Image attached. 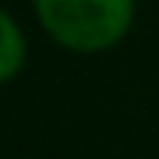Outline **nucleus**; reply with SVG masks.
I'll return each mask as SVG.
<instances>
[{
	"label": "nucleus",
	"mask_w": 159,
	"mask_h": 159,
	"mask_svg": "<svg viewBox=\"0 0 159 159\" xmlns=\"http://www.w3.org/2000/svg\"><path fill=\"white\" fill-rule=\"evenodd\" d=\"M36 10L42 26L62 46L98 52L127 33L133 0H36Z\"/></svg>",
	"instance_id": "1"
},
{
	"label": "nucleus",
	"mask_w": 159,
	"mask_h": 159,
	"mask_svg": "<svg viewBox=\"0 0 159 159\" xmlns=\"http://www.w3.org/2000/svg\"><path fill=\"white\" fill-rule=\"evenodd\" d=\"M20 65H23V36L7 13H0V81L16 75Z\"/></svg>",
	"instance_id": "2"
}]
</instances>
